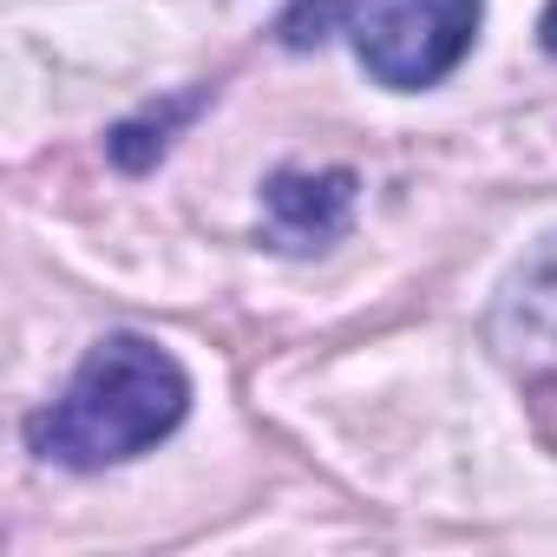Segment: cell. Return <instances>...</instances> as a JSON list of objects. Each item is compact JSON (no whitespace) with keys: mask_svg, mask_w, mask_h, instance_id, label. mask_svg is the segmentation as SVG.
I'll return each instance as SVG.
<instances>
[{"mask_svg":"<svg viewBox=\"0 0 557 557\" xmlns=\"http://www.w3.org/2000/svg\"><path fill=\"white\" fill-rule=\"evenodd\" d=\"M537 40H544V53H557V0L544 8V21H537Z\"/></svg>","mask_w":557,"mask_h":557,"instance_id":"8992f818","label":"cell"},{"mask_svg":"<svg viewBox=\"0 0 557 557\" xmlns=\"http://www.w3.org/2000/svg\"><path fill=\"white\" fill-rule=\"evenodd\" d=\"M184 413H190V374L177 368V355L145 335H106L79 361L66 394L27 420V446L47 466L106 472L177 433Z\"/></svg>","mask_w":557,"mask_h":557,"instance_id":"6da1fadb","label":"cell"},{"mask_svg":"<svg viewBox=\"0 0 557 557\" xmlns=\"http://www.w3.org/2000/svg\"><path fill=\"white\" fill-rule=\"evenodd\" d=\"M197 106H203V92H184V99H171V106H151V112H138V119H125V125H112V132H106L112 164H119V171H151V164L164 158L171 132H177Z\"/></svg>","mask_w":557,"mask_h":557,"instance_id":"5b68a950","label":"cell"},{"mask_svg":"<svg viewBox=\"0 0 557 557\" xmlns=\"http://www.w3.org/2000/svg\"><path fill=\"white\" fill-rule=\"evenodd\" d=\"M505 322H524V342H544L557 348V236H544L524 269L505 283V302H498V329Z\"/></svg>","mask_w":557,"mask_h":557,"instance_id":"277c9868","label":"cell"},{"mask_svg":"<svg viewBox=\"0 0 557 557\" xmlns=\"http://www.w3.org/2000/svg\"><path fill=\"white\" fill-rule=\"evenodd\" d=\"M485 0H335V34L355 40L361 66L387 92L440 86L479 40Z\"/></svg>","mask_w":557,"mask_h":557,"instance_id":"7a4b0ae2","label":"cell"},{"mask_svg":"<svg viewBox=\"0 0 557 557\" xmlns=\"http://www.w3.org/2000/svg\"><path fill=\"white\" fill-rule=\"evenodd\" d=\"M262 210L275 249H322L348 230L355 171H275L262 184Z\"/></svg>","mask_w":557,"mask_h":557,"instance_id":"3957f363","label":"cell"}]
</instances>
